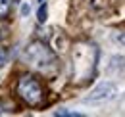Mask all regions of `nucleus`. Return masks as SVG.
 Returning <instances> with one entry per match:
<instances>
[{
  "instance_id": "f257e3e1",
  "label": "nucleus",
  "mask_w": 125,
  "mask_h": 117,
  "mask_svg": "<svg viewBox=\"0 0 125 117\" xmlns=\"http://www.w3.org/2000/svg\"><path fill=\"white\" fill-rule=\"evenodd\" d=\"M23 59L44 75H52L58 69V59L54 56V52L39 40L27 44V48L23 50Z\"/></svg>"
},
{
  "instance_id": "f03ea898",
  "label": "nucleus",
  "mask_w": 125,
  "mask_h": 117,
  "mask_svg": "<svg viewBox=\"0 0 125 117\" xmlns=\"http://www.w3.org/2000/svg\"><path fill=\"white\" fill-rule=\"evenodd\" d=\"M17 94L29 106H39L42 102V88L31 75H23L17 83Z\"/></svg>"
},
{
  "instance_id": "7ed1b4c3",
  "label": "nucleus",
  "mask_w": 125,
  "mask_h": 117,
  "mask_svg": "<svg viewBox=\"0 0 125 117\" xmlns=\"http://www.w3.org/2000/svg\"><path fill=\"white\" fill-rule=\"evenodd\" d=\"M117 94V87L114 83H100L91 90L89 96H85V104H104L114 100Z\"/></svg>"
},
{
  "instance_id": "20e7f679",
  "label": "nucleus",
  "mask_w": 125,
  "mask_h": 117,
  "mask_svg": "<svg viewBox=\"0 0 125 117\" xmlns=\"http://www.w3.org/2000/svg\"><path fill=\"white\" fill-rule=\"evenodd\" d=\"M46 17H48V6H46V2L41 0V6H39V10H37V21H39V23H44Z\"/></svg>"
},
{
  "instance_id": "39448f33",
  "label": "nucleus",
  "mask_w": 125,
  "mask_h": 117,
  "mask_svg": "<svg viewBox=\"0 0 125 117\" xmlns=\"http://www.w3.org/2000/svg\"><path fill=\"white\" fill-rule=\"evenodd\" d=\"M10 111H14V104L10 100H0V115H6Z\"/></svg>"
},
{
  "instance_id": "423d86ee",
  "label": "nucleus",
  "mask_w": 125,
  "mask_h": 117,
  "mask_svg": "<svg viewBox=\"0 0 125 117\" xmlns=\"http://www.w3.org/2000/svg\"><path fill=\"white\" fill-rule=\"evenodd\" d=\"M10 6H12V0H0V17L10 12Z\"/></svg>"
},
{
  "instance_id": "0eeeda50",
  "label": "nucleus",
  "mask_w": 125,
  "mask_h": 117,
  "mask_svg": "<svg viewBox=\"0 0 125 117\" xmlns=\"http://www.w3.org/2000/svg\"><path fill=\"white\" fill-rule=\"evenodd\" d=\"M54 115H58V117H81V113H77V111H67V109H58V111H54Z\"/></svg>"
},
{
  "instance_id": "6e6552de",
  "label": "nucleus",
  "mask_w": 125,
  "mask_h": 117,
  "mask_svg": "<svg viewBox=\"0 0 125 117\" xmlns=\"http://www.w3.org/2000/svg\"><path fill=\"white\" fill-rule=\"evenodd\" d=\"M29 12H31V6H29V2H23V4L19 6V14L23 15V17H27V15H29Z\"/></svg>"
},
{
  "instance_id": "1a4fd4ad",
  "label": "nucleus",
  "mask_w": 125,
  "mask_h": 117,
  "mask_svg": "<svg viewBox=\"0 0 125 117\" xmlns=\"http://www.w3.org/2000/svg\"><path fill=\"white\" fill-rule=\"evenodd\" d=\"M6 61H8V56H6V52H4L2 48H0V69H2L4 65H6Z\"/></svg>"
}]
</instances>
